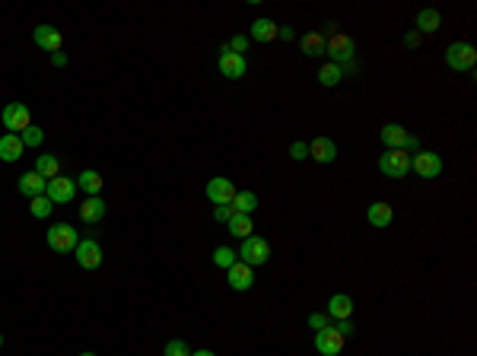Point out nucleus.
Masks as SVG:
<instances>
[{"mask_svg": "<svg viewBox=\"0 0 477 356\" xmlns=\"http://www.w3.org/2000/svg\"><path fill=\"white\" fill-rule=\"evenodd\" d=\"M324 54L331 57V64L347 67V64L356 61V42L350 35H343V32H328V35H324Z\"/></svg>", "mask_w": 477, "mask_h": 356, "instance_id": "obj_1", "label": "nucleus"}, {"mask_svg": "<svg viewBox=\"0 0 477 356\" xmlns=\"http://www.w3.org/2000/svg\"><path fill=\"white\" fill-rule=\"evenodd\" d=\"M445 64H449L452 70H458V73H468L477 64V48L471 42H452L449 48H445Z\"/></svg>", "mask_w": 477, "mask_h": 356, "instance_id": "obj_2", "label": "nucleus"}, {"mask_svg": "<svg viewBox=\"0 0 477 356\" xmlns=\"http://www.w3.org/2000/svg\"><path fill=\"white\" fill-rule=\"evenodd\" d=\"M235 254H239L242 264L261 267V264H267V258H271V245H267V239H261V235H248V239H242V248Z\"/></svg>", "mask_w": 477, "mask_h": 356, "instance_id": "obj_3", "label": "nucleus"}, {"mask_svg": "<svg viewBox=\"0 0 477 356\" xmlns=\"http://www.w3.org/2000/svg\"><path fill=\"white\" fill-rule=\"evenodd\" d=\"M379 169L388 178H407L411 172V153L407 150H385L379 156Z\"/></svg>", "mask_w": 477, "mask_h": 356, "instance_id": "obj_4", "label": "nucleus"}, {"mask_svg": "<svg viewBox=\"0 0 477 356\" xmlns=\"http://www.w3.org/2000/svg\"><path fill=\"white\" fill-rule=\"evenodd\" d=\"M45 242H48L54 251H61V254H67V251H73L76 248V229L70 226V222H54V226L45 232Z\"/></svg>", "mask_w": 477, "mask_h": 356, "instance_id": "obj_5", "label": "nucleus"}, {"mask_svg": "<svg viewBox=\"0 0 477 356\" xmlns=\"http://www.w3.org/2000/svg\"><path fill=\"white\" fill-rule=\"evenodd\" d=\"M411 172H417L420 178H439L442 175V156L432 150H417L411 156Z\"/></svg>", "mask_w": 477, "mask_h": 356, "instance_id": "obj_6", "label": "nucleus"}, {"mask_svg": "<svg viewBox=\"0 0 477 356\" xmlns=\"http://www.w3.org/2000/svg\"><path fill=\"white\" fill-rule=\"evenodd\" d=\"M0 121H4L6 134H23L25 127L32 124V114L23 102H10V105H4V112H0Z\"/></svg>", "mask_w": 477, "mask_h": 356, "instance_id": "obj_7", "label": "nucleus"}, {"mask_svg": "<svg viewBox=\"0 0 477 356\" xmlns=\"http://www.w3.org/2000/svg\"><path fill=\"white\" fill-rule=\"evenodd\" d=\"M45 197H48L51 203H70L76 197V178H67V175H57L48 182V188H45Z\"/></svg>", "mask_w": 477, "mask_h": 356, "instance_id": "obj_8", "label": "nucleus"}, {"mask_svg": "<svg viewBox=\"0 0 477 356\" xmlns=\"http://www.w3.org/2000/svg\"><path fill=\"white\" fill-rule=\"evenodd\" d=\"M73 254H76V264H80L83 271H95V267L102 264V245L95 239H80Z\"/></svg>", "mask_w": 477, "mask_h": 356, "instance_id": "obj_9", "label": "nucleus"}, {"mask_svg": "<svg viewBox=\"0 0 477 356\" xmlns=\"http://www.w3.org/2000/svg\"><path fill=\"white\" fill-rule=\"evenodd\" d=\"M204 194H207V201L210 203H216V207H220V203H232V197L239 194V191H235V184H232V178H210L207 182V188H204Z\"/></svg>", "mask_w": 477, "mask_h": 356, "instance_id": "obj_10", "label": "nucleus"}, {"mask_svg": "<svg viewBox=\"0 0 477 356\" xmlns=\"http://www.w3.org/2000/svg\"><path fill=\"white\" fill-rule=\"evenodd\" d=\"M216 67H220V73L229 76V80H242V76L248 73L245 54H232V51H226V48L220 51V61H216Z\"/></svg>", "mask_w": 477, "mask_h": 356, "instance_id": "obj_11", "label": "nucleus"}, {"mask_svg": "<svg viewBox=\"0 0 477 356\" xmlns=\"http://www.w3.org/2000/svg\"><path fill=\"white\" fill-rule=\"evenodd\" d=\"M226 280H229V290H235V292L252 290V286H254V267L235 261V264L226 271Z\"/></svg>", "mask_w": 477, "mask_h": 356, "instance_id": "obj_12", "label": "nucleus"}, {"mask_svg": "<svg viewBox=\"0 0 477 356\" xmlns=\"http://www.w3.org/2000/svg\"><path fill=\"white\" fill-rule=\"evenodd\" d=\"M379 137H382V143H385V150H407V140H411L413 134H407V127L388 121V124H382Z\"/></svg>", "mask_w": 477, "mask_h": 356, "instance_id": "obj_13", "label": "nucleus"}, {"mask_svg": "<svg viewBox=\"0 0 477 356\" xmlns=\"http://www.w3.org/2000/svg\"><path fill=\"white\" fill-rule=\"evenodd\" d=\"M315 350L322 356H337L343 350V337L337 334L334 328H324V331H315Z\"/></svg>", "mask_w": 477, "mask_h": 356, "instance_id": "obj_14", "label": "nucleus"}, {"mask_svg": "<svg viewBox=\"0 0 477 356\" xmlns=\"http://www.w3.org/2000/svg\"><path fill=\"white\" fill-rule=\"evenodd\" d=\"M309 156L315 159L318 165H331L337 159V143L331 137H315L309 143Z\"/></svg>", "mask_w": 477, "mask_h": 356, "instance_id": "obj_15", "label": "nucleus"}, {"mask_svg": "<svg viewBox=\"0 0 477 356\" xmlns=\"http://www.w3.org/2000/svg\"><path fill=\"white\" fill-rule=\"evenodd\" d=\"M32 38H35V44L42 51H61V44H64V35L54 29V25H35V32H32Z\"/></svg>", "mask_w": 477, "mask_h": 356, "instance_id": "obj_16", "label": "nucleus"}, {"mask_svg": "<svg viewBox=\"0 0 477 356\" xmlns=\"http://www.w3.org/2000/svg\"><path fill=\"white\" fill-rule=\"evenodd\" d=\"M366 220H369V226H375V229H388V226H391V220H394L391 203H388V201L369 203V207H366Z\"/></svg>", "mask_w": 477, "mask_h": 356, "instance_id": "obj_17", "label": "nucleus"}, {"mask_svg": "<svg viewBox=\"0 0 477 356\" xmlns=\"http://www.w3.org/2000/svg\"><path fill=\"white\" fill-rule=\"evenodd\" d=\"M324 315H328L331 321L350 318V315H353V299H350L347 292H334V296L328 299V309H324Z\"/></svg>", "mask_w": 477, "mask_h": 356, "instance_id": "obj_18", "label": "nucleus"}, {"mask_svg": "<svg viewBox=\"0 0 477 356\" xmlns=\"http://www.w3.org/2000/svg\"><path fill=\"white\" fill-rule=\"evenodd\" d=\"M23 153L25 146L19 134H0V162H16Z\"/></svg>", "mask_w": 477, "mask_h": 356, "instance_id": "obj_19", "label": "nucleus"}, {"mask_svg": "<svg viewBox=\"0 0 477 356\" xmlns=\"http://www.w3.org/2000/svg\"><path fill=\"white\" fill-rule=\"evenodd\" d=\"M105 201H102L99 194L95 197H86V201L80 203V220L86 222V226H95V222H102V216H105Z\"/></svg>", "mask_w": 477, "mask_h": 356, "instance_id": "obj_20", "label": "nucleus"}, {"mask_svg": "<svg viewBox=\"0 0 477 356\" xmlns=\"http://www.w3.org/2000/svg\"><path fill=\"white\" fill-rule=\"evenodd\" d=\"M45 188H48V182H45L35 169L25 172V175H19V194H25L29 201L32 197H38V194H45Z\"/></svg>", "mask_w": 477, "mask_h": 356, "instance_id": "obj_21", "label": "nucleus"}, {"mask_svg": "<svg viewBox=\"0 0 477 356\" xmlns=\"http://www.w3.org/2000/svg\"><path fill=\"white\" fill-rule=\"evenodd\" d=\"M439 23H442V16H439V10H432V6H426V10L417 13V19H413V25H417L420 35H430V32H439Z\"/></svg>", "mask_w": 477, "mask_h": 356, "instance_id": "obj_22", "label": "nucleus"}, {"mask_svg": "<svg viewBox=\"0 0 477 356\" xmlns=\"http://www.w3.org/2000/svg\"><path fill=\"white\" fill-rule=\"evenodd\" d=\"M248 38H254V42H273L277 38V23L273 19H254L252 29H248Z\"/></svg>", "mask_w": 477, "mask_h": 356, "instance_id": "obj_23", "label": "nucleus"}, {"mask_svg": "<svg viewBox=\"0 0 477 356\" xmlns=\"http://www.w3.org/2000/svg\"><path fill=\"white\" fill-rule=\"evenodd\" d=\"M232 213H242V216H252L254 210H258V194L254 191H239V194L232 197Z\"/></svg>", "mask_w": 477, "mask_h": 356, "instance_id": "obj_24", "label": "nucleus"}, {"mask_svg": "<svg viewBox=\"0 0 477 356\" xmlns=\"http://www.w3.org/2000/svg\"><path fill=\"white\" fill-rule=\"evenodd\" d=\"M35 172L45 178V182H51V178L61 175V159L51 156V153H42V156L35 159Z\"/></svg>", "mask_w": 477, "mask_h": 356, "instance_id": "obj_25", "label": "nucleus"}, {"mask_svg": "<svg viewBox=\"0 0 477 356\" xmlns=\"http://www.w3.org/2000/svg\"><path fill=\"white\" fill-rule=\"evenodd\" d=\"M102 182H105V178H102L95 169H86V172H80V175H76V188H83L89 197L99 194V191H102Z\"/></svg>", "mask_w": 477, "mask_h": 356, "instance_id": "obj_26", "label": "nucleus"}, {"mask_svg": "<svg viewBox=\"0 0 477 356\" xmlns=\"http://www.w3.org/2000/svg\"><path fill=\"white\" fill-rule=\"evenodd\" d=\"M299 48H302L305 57H322L324 54V35L322 32H305L302 42H299Z\"/></svg>", "mask_w": 477, "mask_h": 356, "instance_id": "obj_27", "label": "nucleus"}, {"mask_svg": "<svg viewBox=\"0 0 477 356\" xmlns=\"http://www.w3.org/2000/svg\"><path fill=\"white\" fill-rule=\"evenodd\" d=\"M229 226V235H235V239H248V235H254L252 232V216H242V213H232V220L226 222Z\"/></svg>", "mask_w": 477, "mask_h": 356, "instance_id": "obj_28", "label": "nucleus"}, {"mask_svg": "<svg viewBox=\"0 0 477 356\" xmlns=\"http://www.w3.org/2000/svg\"><path fill=\"white\" fill-rule=\"evenodd\" d=\"M343 80V67H337V64H324V67L322 70H318V83H322V86H337V83H341Z\"/></svg>", "mask_w": 477, "mask_h": 356, "instance_id": "obj_29", "label": "nucleus"}, {"mask_svg": "<svg viewBox=\"0 0 477 356\" xmlns=\"http://www.w3.org/2000/svg\"><path fill=\"white\" fill-rule=\"evenodd\" d=\"M51 207H54V203H51L45 194H38V197H32V201H29V213L35 216V220H48Z\"/></svg>", "mask_w": 477, "mask_h": 356, "instance_id": "obj_30", "label": "nucleus"}, {"mask_svg": "<svg viewBox=\"0 0 477 356\" xmlns=\"http://www.w3.org/2000/svg\"><path fill=\"white\" fill-rule=\"evenodd\" d=\"M235 261H239V254H235L229 245H220V248L213 251V264H216V267H223V271H229V267H232Z\"/></svg>", "mask_w": 477, "mask_h": 356, "instance_id": "obj_31", "label": "nucleus"}, {"mask_svg": "<svg viewBox=\"0 0 477 356\" xmlns=\"http://www.w3.org/2000/svg\"><path fill=\"white\" fill-rule=\"evenodd\" d=\"M19 137H23V146H42L45 143L42 127H35V124H29L23 134H19Z\"/></svg>", "mask_w": 477, "mask_h": 356, "instance_id": "obj_32", "label": "nucleus"}, {"mask_svg": "<svg viewBox=\"0 0 477 356\" xmlns=\"http://www.w3.org/2000/svg\"><path fill=\"white\" fill-rule=\"evenodd\" d=\"M248 42H252L248 35H232V38H229V44H223V48L232 51V54H245V51H248Z\"/></svg>", "mask_w": 477, "mask_h": 356, "instance_id": "obj_33", "label": "nucleus"}, {"mask_svg": "<svg viewBox=\"0 0 477 356\" xmlns=\"http://www.w3.org/2000/svg\"><path fill=\"white\" fill-rule=\"evenodd\" d=\"M309 328H312V331H324V328H331V318L324 315V312H312V315H309Z\"/></svg>", "mask_w": 477, "mask_h": 356, "instance_id": "obj_34", "label": "nucleus"}, {"mask_svg": "<svg viewBox=\"0 0 477 356\" xmlns=\"http://www.w3.org/2000/svg\"><path fill=\"white\" fill-rule=\"evenodd\" d=\"M165 356H191V350L184 340H169L165 343Z\"/></svg>", "mask_w": 477, "mask_h": 356, "instance_id": "obj_35", "label": "nucleus"}, {"mask_svg": "<svg viewBox=\"0 0 477 356\" xmlns=\"http://www.w3.org/2000/svg\"><path fill=\"white\" fill-rule=\"evenodd\" d=\"M331 328H334L337 334L343 337V340H347V337H350V334H353V331H356V328H353V321H350V318H341V321H331Z\"/></svg>", "mask_w": 477, "mask_h": 356, "instance_id": "obj_36", "label": "nucleus"}, {"mask_svg": "<svg viewBox=\"0 0 477 356\" xmlns=\"http://www.w3.org/2000/svg\"><path fill=\"white\" fill-rule=\"evenodd\" d=\"M290 156L296 159V162H302V159L309 156V146H305L302 140H296V143H290Z\"/></svg>", "mask_w": 477, "mask_h": 356, "instance_id": "obj_37", "label": "nucleus"}, {"mask_svg": "<svg viewBox=\"0 0 477 356\" xmlns=\"http://www.w3.org/2000/svg\"><path fill=\"white\" fill-rule=\"evenodd\" d=\"M213 220H216V222H229V220H232V207H229V203H220V207H213Z\"/></svg>", "mask_w": 477, "mask_h": 356, "instance_id": "obj_38", "label": "nucleus"}, {"mask_svg": "<svg viewBox=\"0 0 477 356\" xmlns=\"http://www.w3.org/2000/svg\"><path fill=\"white\" fill-rule=\"evenodd\" d=\"M401 44H404V48H417V44H420V32L417 29L404 32V35H401Z\"/></svg>", "mask_w": 477, "mask_h": 356, "instance_id": "obj_39", "label": "nucleus"}, {"mask_svg": "<svg viewBox=\"0 0 477 356\" xmlns=\"http://www.w3.org/2000/svg\"><path fill=\"white\" fill-rule=\"evenodd\" d=\"M277 35H280V38H283V42H290V38H293V35H296V32H293V29H290V25H277Z\"/></svg>", "mask_w": 477, "mask_h": 356, "instance_id": "obj_40", "label": "nucleus"}, {"mask_svg": "<svg viewBox=\"0 0 477 356\" xmlns=\"http://www.w3.org/2000/svg\"><path fill=\"white\" fill-rule=\"evenodd\" d=\"M51 64H54V67H64V64H67V54H64V51H54V54H51Z\"/></svg>", "mask_w": 477, "mask_h": 356, "instance_id": "obj_41", "label": "nucleus"}, {"mask_svg": "<svg viewBox=\"0 0 477 356\" xmlns=\"http://www.w3.org/2000/svg\"><path fill=\"white\" fill-rule=\"evenodd\" d=\"M191 356H216L213 350H197V353H191Z\"/></svg>", "mask_w": 477, "mask_h": 356, "instance_id": "obj_42", "label": "nucleus"}, {"mask_svg": "<svg viewBox=\"0 0 477 356\" xmlns=\"http://www.w3.org/2000/svg\"><path fill=\"white\" fill-rule=\"evenodd\" d=\"M0 347H4V334H0Z\"/></svg>", "mask_w": 477, "mask_h": 356, "instance_id": "obj_43", "label": "nucleus"}, {"mask_svg": "<svg viewBox=\"0 0 477 356\" xmlns=\"http://www.w3.org/2000/svg\"><path fill=\"white\" fill-rule=\"evenodd\" d=\"M80 356H95V353H80Z\"/></svg>", "mask_w": 477, "mask_h": 356, "instance_id": "obj_44", "label": "nucleus"}]
</instances>
